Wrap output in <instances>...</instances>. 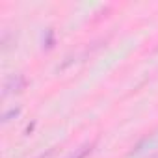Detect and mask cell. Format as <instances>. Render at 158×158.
<instances>
[{"instance_id": "cell-1", "label": "cell", "mask_w": 158, "mask_h": 158, "mask_svg": "<svg viewBox=\"0 0 158 158\" xmlns=\"http://www.w3.org/2000/svg\"><path fill=\"white\" fill-rule=\"evenodd\" d=\"M26 86V80H24V76L23 74H15V76H10L6 84H4V97L11 95V93H19L23 91Z\"/></svg>"}, {"instance_id": "cell-2", "label": "cell", "mask_w": 158, "mask_h": 158, "mask_svg": "<svg viewBox=\"0 0 158 158\" xmlns=\"http://www.w3.org/2000/svg\"><path fill=\"white\" fill-rule=\"evenodd\" d=\"M91 151V147H82V151H78L74 156H71V158H86V154Z\"/></svg>"}, {"instance_id": "cell-3", "label": "cell", "mask_w": 158, "mask_h": 158, "mask_svg": "<svg viewBox=\"0 0 158 158\" xmlns=\"http://www.w3.org/2000/svg\"><path fill=\"white\" fill-rule=\"evenodd\" d=\"M54 154H56V151H54V149H50L48 152H45V154H41L39 158H54Z\"/></svg>"}]
</instances>
